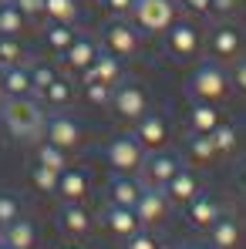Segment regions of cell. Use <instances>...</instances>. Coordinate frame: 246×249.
<instances>
[{"label": "cell", "mask_w": 246, "mask_h": 249, "mask_svg": "<svg viewBox=\"0 0 246 249\" xmlns=\"http://www.w3.org/2000/svg\"><path fill=\"white\" fill-rule=\"evenodd\" d=\"M105 159L115 172H125V175H138L142 168V159H145V148L142 142L135 138V131H125V135H115L108 145H105Z\"/></svg>", "instance_id": "8992f818"}, {"label": "cell", "mask_w": 246, "mask_h": 249, "mask_svg": "<svg viewBox=\"0 0 246 249\" xmlns=\"http://www.w3.org/2000/svg\"><path fill=\"white\" fill-rule=\"evenodd\" d=\"M0 138H3V118H0Z\"/></svg>", "instance_id": "7dc6e473"}, {"label": "cell", "mask_w": 246, "mask_h": 249, "mask_svg": "<svg viewBox=\"0 0 246 249\" xmlns=\"http://www.w3.org/2000/svg\"><path fill=\"white\" fill-rule=\"evenodd\" d=\"M24 94H34V84H31V64H10V68H3V88H0V98H24Z\"/></svg>", "instance_id": "ac0fdd59"}, {"label": "cell", "mask_w": 246, "mask_h": 249, "mask_svg": "<svg viewBox=\"0 0 246 249\" xmlns=\"http://www.w3.org/2000/svg\"><path fill=\"white\" fill-rule=\"evenodd\" d=\"M0 118H3V131L14 135L17 142H41L44 122H47V108L41 105V98H34V94L0 98Z\"/></svg>", "instance_id": "6da1fadb"}, {"label": "cell", "mask_w": 246, "mask_h": 249, "mask_svg": "<svg viewBox=\"0 0 246 249\" xmlns=\"http://www.w3.org/2000/svg\"><path fill=\"white\" fill-rule=\"evenodd\" d=\"M236 185H240V189L246 192V159L240 162V165H236Z\"/></svg>", "instance_id": "7bdbcfd3"}, {"label": "cell", "mask_w": 246, "mask_h": 249, "mask_svg": "<svg viewBox=\"0 0 246 249\" xmlns=\"http://www.w3.org/2000/svg\"><path fill=\"white\" fill-rule=\"evenodd\" d=\"M57 226L64 229V232H75V236H81L91 229V215H88V209L81 202H64V206L57 209Z\"/></svg>", "instance_id": "d4e9b609"}, {"label": "cell", "mask_w": 246, "mask_h": 249, "mask_svg": "<svg viewBox=\"0 0 246 249\" xmlns=\"http://www.w3.org/2000/svg\"><path fill=\"white\" fill-rule=\"evenodd\" d=\"M162 37H165V54H169L175 64H186V61H192V57L203 51L199 31H196L192 24H186V20H172L162 31Z\"/></svg>", "instance_id": "52a82bcc"}, {"label": "cell", "mask_w": 246, "mask_h": 249, "mask_svg": "<svg viewBox=\"0 0 246 249\" xmlns=\"http://www.w3.org/2000/svg\"><path fill=\"white\" fill-rule=\"evenodd\" d=\"M186 249H216L212 243H192V246H186Z\"/></svg>", "instance_id": "ee69618b"}, {"label": "cell", "mask_w": 246, "mask_h": 249, "mask_svg": "<svg viewBox=\"0 0 246 249\" xmlns=\"http://www.w3.org/2000/svg\"><path fill=\"white\" fill-rule=\"evenodd\" d=\"M135 138L142 142L145 152H155L169 145V122H165L159 111H145L138 122H135Z\"/></svg>", "instance_id": "7c38bea8"}, {"label": "cell", "mask_w": 246, "mask_h": 249, "mask_svg": "<svg viewBox=\"0 0 246 249\" xmlns=\"http://www.w3.org/2000/svg\"><path fill=\"white\" fill-rule=\"evenodd\" d=\"M108 108H115L118 118L135 124L145 111H149V94H145V88H142L138 81L122 78L118 84H112V105H108Z\"/></svg>", "instance_id": "5b68a950"}, {"label": "cell", "mask_w": 246, "mask_h": 249, "mask_svg": "<svg viewBox=\"0 0 246 249\" xmlns=\"http://www.w3.org/2000/svg\"><path fill=\"white\" fill-rule=\"evenodd\" d=\"M78 3H98V0H78Z\"/></svg>", "instance_id": "bcb514c9"}, {"label": "cell", "mask_w": 246, "mask_h": 249, "mask_svg": "<svg viewBox=\"0 0 246 249\" xmlns=\"http://www.w3.org/2000/svg\"><path fill=\"white\" fill-rule=\"evenodd\" d=\"M3 243H7V249H34V243H38L34 222L17 215L10 226H3Z\"/></svg>", "instance_id": "603a6c76"}, {"label": "cell", "mask_w": 246, "mask_h": 249, "mask_svg": "<svg viewBox=\"0 0 246 249\" xmlns=\"http://www.w3.org/2000/svg\"><path fill=\"white\" fill-rule=\"evenodd\" d=\"M0 64H3V68H10V64H31V54H27V47L20 44V37L0 34Z\"/></svg>", "instance_id": "4dcf8cb0"}, {"label": "cell", "mask_w": 246, "mask_h": 249, "mask_svg": "<svg viewBox=\"0 0 246 249\" xmlns=\"http://www.w3.org/2000/svg\"><path fill=\"white\" fill-rule=\"evenodd\" d=\"M0 88H3V64H0Z\"/></svg>", "instance_id": "f6af8a7d"}, {"label": "cell", "mask_w": 246, "mask_h": 249, "mask_svg": "<svg viewBox=\"0 0 246 249\" xmlns=\"http://www.w3.org/2000/svg\"><path fill=\"white\" fill-rule=\"evenodd\" d=\"M138 192H142V178H135V175H125V172H115L112 175V182H108V199L115 202V206H135L138 202Z\"/></svg>", "instance_id": "ffe728a7"}, {"label": "cell", "mask_w": 246, "mask_h": 249, "mask_svg": "<svg viewBox=\"0 0 246 249\" xmlns=\"http://www.w3.org/2000/svg\"><path fill=\"white\" fill-rule=\"evenodd\" d=\"M0 249H7V243H3V239H0Z\"/></svg>", "instance_id": "c3c4849f"}, {"label": "cell", "mask_w": 246, "mask_h": 249, "mask_svg": "<svg viewBox=\"0 0 246 249\" xmlns=\"http://www.w3.org/2000/svg\"><path fill=\"white\" fill-rule=\"evenodd\" d=\"M57 74H61V71H57L54 64H47V61H34V64H31V84H34V98H38V94H41V91H44L51 81H54Z\"/></svg>", "instance_id": "d6a6232c"}, {"label": "cell", "mask_w": 246, "mask_h": 249, "mask_svg": "<svg viewBox=\"0 0 246 249\" xmlns=\"http://www.w3.org/2000/svg\"><path fill=\"white\" fill-rule=\"evenodd\" d=\"M169 196H165V189L159 185H142V192H138V202H135V215H138V222L142 226H155V222H162L165 212H169Z\"/></svg>", "instance_id": "8fae6325"}, {"label": "cell", "mask_w": 246, "mask_h": 249, "mask_svg": "<svg viewBox=\"0 0 246 249\" xmlns=\"http://www.w3.org/2000/svg\"><path fill=\"white\" fill-rule=\"evenodd\" d=\"M206 51L209 57H216L219 64H233L240 54H243V34L229 24H216L209 34H206Z\"/></svg>", "instance_id": "30bf717a"}, {"label": "cell", "mask_w": 246, "mask_h": 249, "mask_svg": "<svg viewBox=\"0 0 246 249\" xmlns=\"http://www.w3.org/2000/svg\"><path fill=\"white\" fill-rule=\"evenodd\" d=\"M34 162L61 175V172L68 168V152H64V148H57V145H51L47 138H41V142H34Z\"/></svg>", "instance_id": "83f0119b"}, {"label": "cell", "mask_w": 246, "mask_h": 249, "mask_svg": "<svg viewBox=\"0 0 246 249\" xmlns=\"http://www.w3.org/2000/svg\"><path fill=\"white\" fill-rule=\"evenodd\" d=\"M84 84V98L91 101V105H98V108H108L112 105V88L101 81H81Z\"/></svg>", "instance_id": "836d02e7"}, {"label": "cell", "mask_w": 246, "mask_h": 249, "mask_svg": "<svg viewBox=\"0 0 246 249\" xmlns=\"http://www.w3.org/2000/svg\"><path fill=\"white\" fill-rule=\"evenodd\" d=\"M128 17L142 31V37H155L175 20V0H135Z\"/></svg>", "instance_id": "3957f363"}, {"label": "cell", "mask_w": 246, "mask_h": 249, "mask_svg": "<svg viewBox=\"0 0 246 249\" xmlns=\"http://www.w3.org/2000/svg\"><path fill=\"white\" fill-rule=\"evenodd\" d=\"M142 31L132 24V20H125V17H115V20H108L105 27H101V47L105 51H112L115 57H135L138 51H142Z\"/></svg>", "instance_id": "277c9868"}, {"label": "cell", "mask_w": 246, "mask_h": 249, "mask_svg": "<svg viewBox=\"0 0 246 249\" xmlns=\"http://www.w3.org/2000/svg\"><path fill=\"white\" fill-rule=\"evenodd\" d=\"M24 31H27V17L20 14V7L14 0H0V34L20 37Z\"/></svg>", "instance_id": "f1b7e54d"}, {"label": "cell", "mask_w": 246, "mask_h": 249, "mask_svg": "<svg viewBox=\"0 0 246 249\" xmlns=\"http://www.w3.org/2000/svg\"><path fill=\"white\" fill-rule=\"evenodd\" d=\"M229 84L246 94V54H240V57L233 61V68H229Z\"/></svg>", "instance_id": "8d00e7d4"}, {"label": "cell", "mask_w": 246, "mask_h": 249, "mask_svg": "<svg viewBox=\"0 0 246 249\" xmlns=\"http://www.w3.org/2000/svg\"><path fill=\"white\" fill-rule=\"evenodd\" d=\"M219 122H223V115H219L216 101H192V108H189V128L196 135H209Z\"/></svg>", "instance_id": "cb8c5ba5"}, {"label": "cell", "mask_w": 246, "mask_h": 249, "mask_svg": "<svg viewBox=\"0 0 246 249\" xmlns=\"http://www.w3.org/2000/svg\"><path fill=\"white\" fill-rule=\"evenodd\" d=\"M0 232H3V226H0Z\"/></svg>", "instance_id": "816d5d0a"}, {"label": "cell", "mask_w": 246, "mask_h": 249, "mask_svg": "<svg viewBox=\"0 0 246 249\" xmlns=\"http://www.w3.org/2000/svg\"><path fill=\"white\" fill-rule=\"evenodd\" d=\"M14 3L20 7V14L27 20H41L44 17V0H14Z\"/></svg>", "instance_id": "f35d334b"}, {"label": "cell", "mask_w": 246, "mask_h": 249, "mask_svg": "<svg viewBox=\"0 0 246 249\" xmlns=\"http://www.w3.org/2000/svg\"><path fill=\"white\" fill-rule=\"evenodd\" d=\"M229 71L226 64H219L216 57H203L196 64V71L189 74V84H186V94L192 101H219L229 94Z\"/></svg>", "instance_id": "7a4b0ae2"}, {"label": "cell", "mask_w": 246, "mask_h": 249, "mask_svg": "<svg viewBox=\"0 0 246 249\" xmlns=\"http://www.w3.org/2000/svg\"><path fill=\"white\" fill-rule=\"evenodd\" d=\"M122 78H125L122 57H115V54H112V51H105V47L98 51V57H95V61L81 71V81H101V84H108V88H112V84H118Z\"/></svg>", "instance_id": "4fadbf2b"}, {"label": "cell", "mask_w": 246, "mask_h": 249, "mask_svg": "<svg viewBox=\"0 0 246 249\" xmlns=\"http://www.w3.org/2000/svg\"><path fill=\"white\" fill-rule=\"evenodd\" d=\"M31 182H34L41 192L54 196V189H57V172H51V168H44V165L34 162V168H31Z\"/></svg>", "instance_id": "e575fe53"}, {"label": "cell", "mask_w": 246, "mask_h": 249, "mask_svg": "<svg viewBox=\"0 0 246 249\" xmlns=\"http://www.w3.org/2000/svg\"><path fill=\"white\" fill-rule=\"evenodd\" d=\"M44 20L47 24H75L81 20V3L78 0H44Z\"/></svg>", "instance_id": "484cf974"}, {"label": "cell", "mask_w": 246, "mask_h": 249, "mask_svg": "<svg viewBox=\"0 0 246 249\" xmlns=\"http://www.w3.org/2000/svg\"><path fill=\"white\" fill-rule=\"evenodd\" d=\"M209 138L216 145V155H233L236 145H240V131H236V124H229V122H219L209 131Z\"/></svg>", "instance_id": "f546056e"}, {"label": "cell", "mask_w": 246, "mask_h": 249, "mask_svg": "<svg viewBox=\"0 0 246 249\" xmlns=\"http://www.w3.org/2000/svg\"><path fill=\"white\" fill-rule=\"evenodd\" d=\"M196 192H199V175H196L189 165H182L169 182H165V196H169L172 206H186Z\"/></svg>", "instance_id": "e0dca14e"}, {"label": "cell", "mask_w": 246, "mask_h": 249, "mask_svg": "<svg viewBox=\"0 0 246 249\" xmlns=\"http://www.w3.org/2000/svg\"><path fill=\"white\" fill-rule=\"evenodd\" d=\"M78 34H81V31H78L75 24H47V27H44V44H47L51 54H64V51L75 44Z\"/></svg>", "instance_id": "4316f807"}, {"label": "cell", "mask_w": 246, "mask_h": 249, "mask_svg": "<svg viewBox=\"0 0 246 249\" xmlns=\"http://www.w3.org/2000/svg\"><path fill=\"white\" fill-rule=\"evenodd\" d=\"M98 3H101V7H105L108 14H115V17H128V14H132V3H135V0H98Z\"/></svg>", "instance_id": "ab89813d"}, {"label": "cell", "mask_w": 246, "mask_h": 249, "mask_svg": "<svg viewBox=\"0 0 246 249\" xmlns=\"http://www.w3.org/2000/svg\"><path fill=\"white\" fill-rule=\"evenodd\" d=\"M98 51H101V44L95 41V37L78 34V37H75V44H71V47L61 54V57H64V68H68L71 74H81L84 68H88V64L98 57Z\"/></svg>", "instance_id": "2e32d148"}, {"label": "cell", "mask_w": 246, "mask_h": 249, "mask_svg": "<svg viewBox=\"0 0 246 249\" xmlns=\"http://www.w3.org/2000/svg\"><path fill=\"white\" fill-rule=\"evenodd\" d=\"M128 249H159V243H155V236H152V232L138 229V232H132V236H128Z\"/></svg>", "instance_id": "74e56055"}, {"label": "cell", "mask_w": 246, "mask_h": 249, "mask_svg": "<svg viewBox=\"0 0 246 249\" xmlns=\"http://www.w3.org/2000/svg\"><path fill=\"white\" fill-rule=\"evenodd\" d=\"M105 226H108V232H115V236H132V232H138L142 229V222H138V215H135V209L128 206H115V202H108L105 209Z\"/></svg>", "instance_id": "44dd1931"}, {"label": "cell", "mask_w": 246, "mask_h": 249, "mask_svg": "<svg viewBox=\"0 0 246 249\" xmlns=\"http://www.w3.org/2000/svg\"><path fill=\"white\" fill-rule=\"evenodd\" d=\"M236 10H240V0H212V14L229 17V14H236Z\"/></svg>", "instance_id": "b9f144b4"}, {"label": "cell", "mask_w": 246, "mask_h": 249, "mask_svg": "<svg viewBox=\"0 0 246 249\" xmlns=\"http://www.w3.org/2000/svg\"><path fill=\"white\" fill-rule=\"evenodd\" d=\"M219 215H223V206L216 202V196L196 192V196L186 202V219H189V226H196V229H209Z\"/></svg>", "instance_id": "9a60e30c"}, {"label": "cell", "mask_w": 246, "mask_h": 249, "mask_svg": "<svg viewBox=\"0 0 246 249\" xmlns=\"http://www.w3.org/2000/svg\"><path fill=\"white\" fill-rule=\"evenodd\" d=\"M88 192H91V175H88L84 168L68 165L61 175H57V189H54V196H61L64 202H84Z\"/></svg>", "instance_id": "5bb4252c"}, {"label": "cell", "mask_w": 246, "mask_h": 249, "mask_svg": "<svg viewBox=\"0 0 246 249\" xmlns=\"http://www.w3.org/2000/svg\"><path fill=\"white\" fill-rule=\"evenodd\" d=\"M186 152L199 162V165H206V162H212L216 159V145H212V138L209 135H189V142H186Z\"/></svg>", "instance_id": "1f68e13d"}, {"label": "cell", "mask_w": 246, "mask_h": 249, "mask_svg": "<svg viewBox=\"0 0 246 249\" xmlns=\"http://www.w3.org/2000/svg\"><path fill=\"white\" fill-rule=\"evenodd\" d=\"M44 138H47L51 145L64 148V152H75V148H81L84 131H81V124H78V118H71V115L61 108V111H47Z\"/></svg>", "instance_id": "9c48e42d"}, {"label": "cell", "mask_w": 246, "mask_h": 249, "mask_svg": "<svg viewBox=\"0 0 246 249\" xmlns=\"http://www.w3.org/2000/svg\"><path fill=\"white\" fill-rule=\"evenodd\" d=\"M186 165L182 162V155L179 152H172V148H155V152H145V159H142V168H138V175H142V185H159L165 189V182L179 172V168Z\"/></svg>", "instance_id": "ba28073f"}, {"label": "cell", "mask_w": 246, "mask_h": 249, "mask_svg": "<svg viewBox=\"0 0 246 249\" xmlns=\"http://www.w3.org/2000/svg\"><path fill=\"white\" fill-rule=\"evenodd\" d=\"M38 98H41V105L47 108V111H61V108H68L71 98H75V81H71L68 74H57Z\"/></svg>", "instance_id": "d6986e66"}, {"label": "cell", "mask_w": 246, "mask_h": 249, "mask_svg": "<svg viewBox=\"0 0 246 249\" xmlns=\"http://www.w3.org/2000/svg\"><path fill=\"white\" fill-rule=\"evenodd\" d=\"M186 7L196 17H212V0H186Z\"/></svg>", "instance_id": "60d3db41"}, {"label": "cell", "mask_w": 246, "mask_h": 249, "mask_svg": "<svg viewBox=\"0 0 246 249\" xmlns=\"http://www.w3.org/2000/svg\"><path fill=\"white\" fill-rule=\"evenodd\" d=\"M20 215V199L14 192H0V226H10Z\"/></svg>", "instance_id": "d590c367"}, {"label": "cell", "mask_w": 246, "mask_h": 249, "mask_svg": "<svg viewBox=\"0 0 246 249\" xmlns=\"http://www.w3.org/2000/svg\"><path fill=\"white\" fill-rule=\"evenodd\" d=\"M68 249H78V246H68Z\"/></svg>", "instance_id": "f907efd6"}, {"label": "cell", "mask_w": 246, "mask_h": 249, "mask_svg": "<svg viewBox=\"0 0 246 249\" xmlns=\"http://www.w3.org/2000/svg\"><path fill=\"white\" fill-rule=\"evenodd\" d=\"M206 232H209V243L216 249H236L240 246V236H243V229H240V222L233 215H219Z\"/></svg>", "instance_id": "7402d4cb"}, {"label": "cell", "mask_w": 246, "mask_h": 249, "mask_svg": "<svg viewBox=\"0 0 246 249\" xmlns=\"http://www.w3.org/2000/svg\"><path fill=\"white\" fill-rule=\"evenodd\" d=\"M175 3H186V0H175Z\"/></svg>", "instance_id": "681fc988"}]
</instances>
